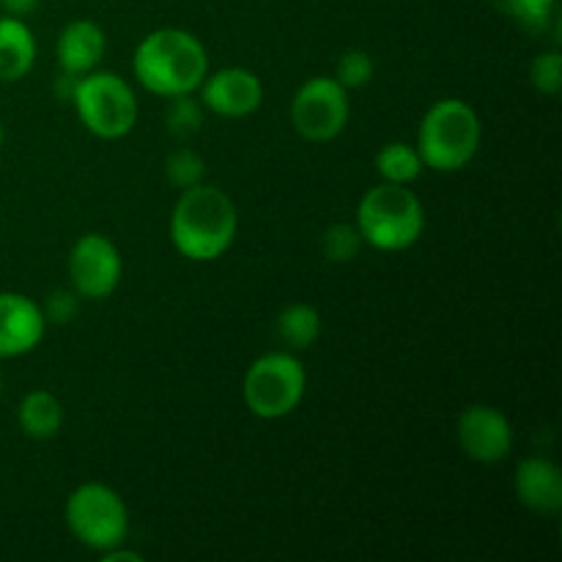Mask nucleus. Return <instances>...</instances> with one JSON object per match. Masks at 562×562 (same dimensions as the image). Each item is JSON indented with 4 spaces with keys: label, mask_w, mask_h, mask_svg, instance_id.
Returning <instances> with one entry per match:
<instances>
[{
    "label": "nucleus",
    "mask_w": 562,
    "mask_h": 562,
    "mask_svg": "<svg viewBox=\"0 0 562 562\" xmlns=\"http://www.w3.org/2000/svg\"><path fill=\"white\" fill-rule=\"evenodd\" d=\"M239 231L236 203L220 187L201 184L181 190L170 212V241L190 261H217L231 250Z\"/></svg>",
    "instance_id": "f257e3e1"
},
{
    "label": "nucleus",
    "mask_w": 562,
    "mask_h": 562,
    "mask_svg": "<svg viewBox=\"0 0 562 562\" xmlns=\"http://www.w3.org/2000/svg\"><path fill=\"white\" fill-rule=\"evenodd\" d=\"M132 71L154 97L195 93L209 75V53L201 38L184 27H157L135 47Z\"/></svg>",
    "instance_id": "f03ea898"
},
{
    "label": "nucleus",
    "mask_w": 562,
    "mask_h": 562,
    "mask_svg": "<svg viewBox=\"0 0 562 562\" xmlns=\"http://www.w3.org/2000/svg\"><path fill=\"white\" fill-rule=\"evenodd\" d=\"M355 225L373 250L401 252L417 245L426 231V209L409 184L379 181L357 203Z\"/></svg>",
    "instance_id": "7ed1b4c3"
},
{
    "label": "nucleus",
    "mask_w": 562,
    "mask_h": 562,
    "mask_svg": "<svg viewBox=\"0 0 562 562\" xmlns=\"http://www.w3.org/2000/svg\"><path fill=\"white\" fill-rule=\"evenodd\" d=\"M481 115L464 99H439L426 110L417 130V151L426 168L456 173L481 151Z\"/></svg>",
    "instance_id": "20e7f679"
},
{
    "label": "nucleus",
    "mask_w": 562,
    "mask_h": 562,
    "mask_svg": "<svg viewBox=\"0 0 562 562\" xmlns=\"http://www.w3.org/2000/svg\"><path fill=\"white\" fill-rule=\"evenodd\" d=\"M77 119L102 140L126 137L137 124V97L130 82L115 71H88L71 91Z\"/></svg>",
    "instance_id": "39448f33"
},
{
    "label": "nucleus",
    "mask_w": 562,
    "mask_h": 562,
    "mask_svg": "<svg viewBox=\"0 0 562 562\" xmlns=\"http://www.w3.org/2000/svg\"><path fill=\"white\" fill-rule=\"evenodd\" d=\"M307 390L305 366L294 351H269L261 355L245 373L241 398L261 420H280L300 409Z\"/></svg>",
    "instance_id": "423d86ee"
},
{
    "label": "nucleus",
    "mask_w": 562,
    "mask_h": 562,
    "mask_svg": "<svg viewBox=\"0 0 562 562\" xmlns=\"http://www.w3.org/2000/svg\"><path fill=\"white\" fill-rule=\"evenodd\" d=\"M66 527L82 547L104 552L130 536V508L115 488L82 483L66 499Z\"/></svg>",
    "instance_id": "0eeeda50"
},
{
    "label": "nucleus",
    "mask_w": 562,
    "mask_h": 562,
    "mask_svg": "<svg viewBox=\"0 0 562 562\" xmlns=\"http://www.w3.org/2000/svg\"><path fill=\"white\" fill-rule=\"evenodd\" d=\"M291 124L307 143L335 140L349 124V91L335 77H311L291 99Z\"/></svg>",
    "instance_id": "6e6552de"
},
{
    "label": "nucleus",
    "mask_w": 562,
    "mask_h": 562,
    "mask_svg": "<svg viewBox=\"0 0 562 562\" xmlns=\"http://www.w3.org/2000/svg\"><path fill=\"white\" fill-rule=\"evenodd\" d=\"M121 252L108 236L86 234L71 245L69 283L82 300H108L121 283Z\"/></svg>",
    "instance_id": "1a4fd4ad"
},
{
    "label": "nucleus",
    "mask_w": 562,
    "mask_h": 562,
    "mask_svg": "<svg viewBox=\"0 0 562 562\" xmlns=\"http://www.w3.org/2000/svg\"><path fill=\"white\" fill-rule=\"evenodd\" d=\"M456 437L467 459L477 464H499L514 450V426L499 409L486 404L467 406L456 423Z\"/></svg>",
    "instance_id": "9d476101"
},
{
    "label": "nucleus",
    "mask_w": 562,
    "mask_h": 562,
    "mask_svg": "<svg viewBox=\"0 0 562 562\" xmlns=\"http://www.w3.org/2000/svg\"><path fill=\"white\" fill-rule=\"evenodd\" d=\"M203 108L220 119H247L263 104V82L245 66H225L209 71L201 82Z\"/></svg>",
    "instance_id": "9b49d317"
},
{
    "label": "nucleus",
    "mask_w": 562,
    "mask_h": 562,
    "mask_svg": "<svg viewBox=\"0 0 562 562\" xmlns=\"http://www.w3.org/2000/svg\"><path fill=\"white\" fill-rule=\"evenodd\" d=\"M47 333L42 305L20 291H0V360L31 355Z\"/></svg>",
    "instance_id": "f8f14e48"
},
{
    "label": "nucleus",
    "mask_w": 562,
    "mask_h": 562,
    "mask_svg": "<svg viewBox=\"0 0 562 562\" xmlns=\"http://www.w3.org/2000/svg\"><path fill=\"white\" fill-rule=\"evenodd\" d=\"M514 492L532 514L554 516L562 510V472L547 456H527L514 475Z\"/></svg>",
    "instance_id": "ddd939ff"
},
{
    "label": "nucleus",
    "mask_w": 562,
    "mask_h": 562,
    "mask_svg": "<svg viewBox=\"0 0 562 562\" xmlns=\"http://www.w3.org/2000/svg\"><path fill=\"white\" fill-rule=\"evenodd\" d=\"M104 49H108V36H104L102 25L93 20L69 22L60 31L58 44H55L60 71L75 77H82L97 69L104 58Z\"/></svg>",
    "instance_id": "4468645a"
},
{
    "label": "nucleus",
    "mask_w": 562,
    "mask_h": 562,
    "mask_svg": "<svg viewBox=\"0 0 562 562\" xmlns=\"http://www.w3.org/2000/svg\"><path fill=\"white\" fill-rule=\"evenodd\" d=\"M36 64V36L22 16H0V82H16Z\"/></svg>",
    "instance_id": "2eb2a0df"
},
{
    "label": "nucleus",
    "mask_w": 562,
    "mask_h": 562,
    "mask_svg": "<svg viewBox=\"0 0 562 562\" xmlns=\"http://www.w3.org/2000/svg\"><path fill=\"white\" fill-rule=\"evenodd\" d=\"M16 423L22 434L36 442L53 439L64 428V404L49 390H31L16 406Z\"/></svg>",
    "instance_id": "dca6fc26"
},
{
    "label": "nucleus",
    "mask_w": 562,
    "mask_h": 562,
    "mask_svg": "<svg viewBox=\"0 0 562 562\" xmlns=\"http://www.w3.org/2000/svg\"><path fill=\"white\" fill-rule=\"evenodd\" d=\"M278 335L289 346V351L311 349L322 335V313L305 302H294V305L280 311Z\"/></svg>",
    "instance_id": "f3484780"
},
{
    "label": "nucleus",
    "mask_w": 562,
    "mask_h": 562,
    "mask_svg": "<svg viewBox=\"0 0 562 562\" xmlns=\"http://www.w3.org/2000/svg\"><path fill=\"white\" fill-rule=\"evenodd\" d=\"M423 170H426V165H423L420 151L409 143H384L376 151V173L379 179L390 181V184H412V181L420 179Z\"/></svg>",
    "instance_id": "a211bd4d"
},
{
    "label": "nucleus",
    "mask_w": 562,
    "mask_h": 562,
    "mask_svg": "<svg viewBox=\"0 0 562 562\" xmlns=\"http://www.w3.org/2000/svg\"><path fill=\"white\" fill-rule=\"evenodd\" d=\"M203 102L192 93H181V97H170L168 108H165V130L176 137V140H190L201 132L203 126Z\"/></svg>",
    "instance_id": "6ab92c4d"
},
{
    "label": "nucleus",
    "mask_w": 562,
    "mask_h": 562,
    "mask_svg": "<svg viewBox=\"0 0 562 562\" xmlns=\"http://www.w3.org/2000/svg\"><path fill=\"white\" fill-rule=\"evenodd\" d=\"M165 179L176 187V190H190V187L201 184L206 179V162L201 154L190 146H181L168 154L165 159Z\"/></svg>",
    "instance_id": "aec40b11"
},
{
    "label": "nucleus",
    "mask_w": 562,
    "mask_h": 562,
    "mask_svg": "<svg viewBox=\"0 0 562 562\" xmlns=\"http://www.w3.org/2000/svg\"><path fill=\"white\" fill-rule=\"evenodd\" d=\"M362 236L355 223H333L322 234V252L327 261L333 263H349L360 256L362 250Z\"/></svg>",
    "instance_id": "412c9836"
},
{
    "label": "nucleus",
    "mask_w": 562,
    "mask_h": 562,
    "mask_svg": "<svg viewBox=\"0 0 562 562\" xmlns=\"http://www.w3.org/2000/svg\"><path fill=\"white\" fill-rule=\"evenodd\" d=\"M499 11L530 31H543L554 20L558 0H494Z\"/></svg>",
    "instance_id": "4be33fe9"
},
{
    "label": "nucleus",
    "mask_w": 562,
    "mask_h": 562,
    "mask_svg": "<svg viewBox=\"0 0 562 562\" xmlns=\"http://www.w3.org/2000/svg\"><path fill=\"white\" fill-rule=\"evenodd\" d=\"M373 58L366 53V49H346L344 55L335 64V80L346 88V91H355V88L368 86L373 80Z\"/></svg>",
    "instance_id": "5701e85b"
},
{
    "label": "nucleus",
    "mask_w": 562,
    "mask_h": 562,
    "mask_svg": "<svg viewBox=\"0 0 562 562\" xmlns=\"http://www.w3.org/2000/svg\"><path fill=\"white\" fill-rule=\"evenodd\" d=\"M530 80L536 86V91L554 97L562 88V55L560 49H549V53L536 55L530 66Z\"/></svg>",
    "instance_id": "b1692460"
},
{
    "label": "nucleus",
    "mask_w": 562,
    "mask_h": 562,
    "mask_svg": "<svg viewBox=\"0 0 562 562\" xmlns=\"http://www.w3.org/2000/svg\"><path fill=\"white\" fill-rule=\"evenodd\" d=\"M82 296L75 289H55L49 291L47 300H44L42 313L47 324H69L77 316V307H80Z\"/></svg>",
    "instance_id": "393cba45"
},
{
    "label": "nucleus",
    "mask_w": 562,
    "mask_h": 562,
    "mask_svg": "<svg viewBox=\"0 0 562 562\" xmlns=\"http://www.w3.org/2000/svg\"><path fill=\"white\" fill-rule=\"evenodd\" d=\"M38 3H42V0H0V9H3L5 14L22 16V20H25L27 14H33V11L38 9Z\"/></svg>",
    "instance_id": "a878e982"
},
{
    "label": "nucleus",
    "mask_w": 562,
    "mask_h": 562,
    "mask_svg": "<svg viewBox=\"0 0 562 562\" xmlns=\"http://www.w3.org/2000/svg\"><path fill=\"white\" fill-rule=\"evenodd\" d=\"M102 554V560L104 562H143V554H137V552H130V549H121V543L119 547H113V549H104V552H99Z\"/></svg>",
    "instance_id": "bb28decb"
},
{
    "label": "nucleus",
    "mask_w": 562,
    "mask_h": 562,
    "mask_svg": "<svg viewBox=\"0 0 562 562\" xmlns=\"http://www.w3.org/2000/svg\"><path fill=\"white\" fill-rule=\"evenodd\" d=\"M3 140H5V130H3V121H0V146H3Z\"/></svg>",
    "instance_id": "cd10ccee"
},
{
    "label": "nucleus",
    "mask_w": 562,
    "mask_h": 562,
    "mask_svg": "<svg viewBox=\"0 0 562 562\" xmlns=\"http://www.w3.org/2000/svg\"><path fill=\"white\" fill-rule=\"evenodd\" d=\"M0 395H3V373H0Z\"/></svg>",
    "instance_id": "c85d7f7f"
}]
</instances>
